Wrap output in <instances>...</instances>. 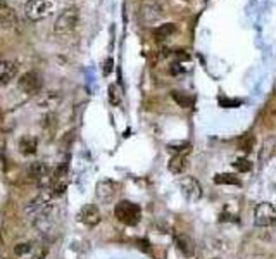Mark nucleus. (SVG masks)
I'll return each instance as SVG.
<instances>
[{"instance_id": "f257e3e1", "label": "nucleus", "mask_w": 276, "mask_h": 259, "mask_svg": "<svg viewBox=\"0 0 276 259\" xmlns=\"http://www.w3.org/2000/svg\"><path fill=\"white\" fill-rule=\"evenodd\" d=\"M114 216L123 225L135 226L138 225L140 218H142V211H140V206H137V204L130 201H119L114 207Z\"/></svg>"}, {"instance_id": "f03ea898", "label": "nucleus", "mask_w": 276, "mask_h": 259, "mask_svg": "<svg viewBox=\"0 0 276 259\" xmlns=\"http://www.w3.org/2000/svg\"><path fill=\"white\" fill-rule=\"evenodd\" d=\"M78 22H80L78 7H69L59 14L56 22H54V31H56L57 35H67L71 33V31H74Z\"/></svg>"}, {"instance_id": "7ed1b4c3", "label": "nucleus", "mask_w": 276, "mask_h": 259, "mask_svg": "<svg viewBox=\"0 0 276 259\" xmlns=\"http://www.w3.org/2000/svg\"><path fill=\"white\" fill-rule=\"evenodd\" d=\"M52 11V2L51 0H26L24 4V16L30 21L37 22L45 19Z\"/></svg>"}, {"instance_id": "20e7f679", "label": "nucleus", "mask_w": 276, "mask_h": 259, "mask_svg": "<svg viewBox=\"0 0 276 259\" xmlns=\"http://www.w3.org/2000/svg\"><path fill=\"white\" fill-rule=\"evenodd\" d=\"M254 223L257 228H271L276 225V209L273 207V204H257L254 209Z\"/></svg>"}, {"instance_id": "39448f33", "label": "nucleus", "mask_w": 276, "mask_h": 259, "mask_svg": "<svg viewBox=\"0 0 276 259\" xmlns=\"http://www.w3.org/2000/svg\"><path fill=\"white\" fill-rule=\"evenodd\" d=\"M17 86L22 93L26 95H37L42 88V80H40L38 73L35 71H26L24 75L17 80Z\"/></svg>"}, {"instance_id": "423d86ee", "label": "nucleus", "mask_w": 276, "mask_h": 259, "mask_svg": "<svg viewBox=\"0 0 276 259\" xmlns=\"http://www.w3.org/2000/svg\"><path fill=\"white\" fill-rule=\"evenodd\" d=\"M180 189H182L185 197L192 202L200 201L202 195H204L202 185L198 183V180H195L193 176H183V178L180 180Z\"/></svg>"}, {"instance_id": "0eeeda50", "label": "nucleus", "mask_w": 276, "mask_h": 259, "mask_svg": "<svg viewBox=\"0 0 276 259\" xmlns=\"http://www.w3.org/2000/svg\"><path fill=\"white\" fill-rule=\"evenodd\" d=\"M117 190H119V183L112 180H101L97 183V189H95V194H97V199L104 204H111L116 199Z\"/></svg>"}, {"instance_id": "6e6552de", "label": "nucleus", "mask_w": 276, "mask_h": 259, "mask_svg": "<svg viewBox=\"0 0 276 259\" xmlns=\"http://www.w3.org/2000/svg\"><path fill=\"white\" fill-rule=\"evenodd\" d=\"M76 218H78L80 223H83L85 226H90V228L97 226L102 221V215L95 204H85V206L80 209V213Z\"/></svg>"}, {"instance_id": "1a4fd4ad", "label": "nucleus", "mask_w": 276, "mask_h": 259, "mask_svg": "<svg viewBox=\"0 0 276 259\" xmlns=\"http://www.w3.org/2000/svg\"><path fill=\"white\" fill-rule=\"evenodd\" d=\"M48 207H51L48 199L45 197V195H38V197H35L33 201L24 207V213H26V216L31 218V220H37V218H40L48 211Z\"/></svg>"}, {"instance_id": "9d476101", "label": "nucleus", "mask_w": 276, "mask_h": 259, "mask_svg": "<svg viewBox=\"0 0 276 259\" xmlns=\"http://www.w3.org/2000/svg\"><path fill=\"white\" fill-rule=\"evenodd\" d=\"M19 66L16 61H0V85H7L17 76Z\"/></svg>"}, {"instance_id": "9b49d317", "label": "nucleus", "mask_w": 276, "mask_h": 259, "mask_svg": "<svg viewBox=\"0 0 276 259\" xmlns=\"http://www.w3.org/2000/svg\"><path fill=\"white\" fill-rule=\"evenodd\" d=\"M28 175L33 178L35 181H47V180H51V170H48L47 166L43 164L42 161H37V162H31V164L28 166Z\"/></svg>"}, {"instance_id": "f8f14e48", "label": "nucleus", "mask_w": 276, "mask_h": 259, "mask_svg": "<svg viewBox=\"0 0 276 259\" xmlns=\"http://www.w3.org/2000/svg\"><path fill=\"white\" fill-rule=\"evenodd\" d=\"M167 168H169V171L173 173V175H182V173L187 171V168H188V151L180 152V154H176L174 157H171Z\"/></svg>"}, {"instance_id": "ddd939ff", "label": "nucleus", "mask_w": 276, "mask_h": 259, "mask_svg": "<svg viewBox=\"0 0 276 259\" xmlns=\"http://www.w3.org/2000/svg\"><path fill=\"white\" fill-rule=\"evenodd\" d=\"M16 21H17L16 12L12 11L11 7L2 6V4H0V31H2V30H9V28H14Z\"/></svg>"}, {"instance_id": "4468645a", "label": "nucleus", "mask_w": 276, "mask_h": 259, "mask_svg": "<svg viewBox=\"0 0 276 259\" xmlns=\"http://www.w3.org/2000/svg\"><path fill=\"white\" fill-rule=\"evenodd\" d=\"M174 242H176V247H178V251L183 254V256H193V252H195V245H193V240L188 237V235H183V233H178L174 237Z\"/></svg>"}, {"instance_id": "2eb2a0df", "label": "nucleus", "mask_w": 276, "mask_h": 259, "mask_svg": "<svg viewBox=\"0 0 276 259\" xmlns=\"http://www.w3.org/2000/svg\"><path fill=\"white\" fill-rule=\"evenodd\" d=\"M59 102H61V95H59L57 92H47V93H43V95H40V97H38L40 107H45V109L57 107Z\"/></svg>"}, {"instance_id": "dca6fc26", "label": "nucleus", "mask_w": 276, "mask_h": 259, "mask_svg": "<svg viewBox=\"0 0 276 259\" xmlns=\"http://www.w3.org/2000/svg\"><path fill=\"white\" fill-rule=\"evenodd\" d=\"M214 183L216 185H233V187H240L242 185V181L237 175H233V173H218V175L214 176Z\"/></svg>"}, {"instance_id": "f3484780", "label": "nucleus", "mask_w": 276, "mask_h": 259, "mask_svg": "<svg viewBox=\"0 0 276 259\" xmlns=\"http://www.w3.org/2000/svg\"><path fill=\"white\" fill-rule=\"evenodd\" d=\"M38 149V140L35 137H22L19 140V151L24 154V156H31L35 154Z\"/></svg>"}, {"instance_id": "a211bd4d", "label": "nucleus", "mask_w": 276, "mask_h": 259, "mask_svg": "<svg viewBox=\"0 0 276 259\" xmlns=\"http://www.w3.org/2000/svg\"><path fill=\"white\" fill-rule=\"evenodd\" d=\"M174 33H176V25H173V22H166V25H161L159 28L154 30V36L157 40H166Z\"/></svg>"}, {"instance_id": "6ab92c4d", "label": "nucleus", "mask_w": 276, "mask_h": 259, "mask_svg": "<svg viewBox=\"0 0 276 259\" xmlns=\"http://www.w3.org/2000/svg\"><path fill=\"white\" fill-rule=\"evenodd\" d=\"M254 145H256V138H254V135H252V133L243 135V137L238 140V147L242 149V151H245V152L254 151Z\"/></svg>"}, {"instance_id": "aec40b11", "label": "nucleus", "mask_w": 276, "mask_h": 259, "mask_svg": "<svg viewBox=\"0 0 276 259\" xmlns=\"http://www.w3.org/2000/svg\"><path fill=\"white\" fill-rule=\"evenodd\" d=\"M171 97H173V101L183 109H188L190 106H192V99H188L187 95L182 93V92H171Z\"/></svg>"}, {"instance_id": "412c9836", "label": "nucleus", "mask_w": 276, "mask_h": 259, "mask_svg": "<svg viewBox=\"0 0 276 259\" xmlns=\"http://www.w3.org/2000/svg\"><path fill=\"white\" fill-rule=\"evenodd\" d=\"M233 168L240 173H248V171H252V162L245 157H240L233 162Z\"/></svg>"}, {"instance_id": "4be33fe9", "label": "nucleus", "mask_w": 276, "mask_h": 259, "mask_svg": "<svg viewBox=\"0 0 276 259\" xmlns=\"http://www.w3.org/2000/svg\"><path fill=\"white\" fill-rule=\"evenodd\" d=\"M107 97H109V102L112 106H119L121 104V95H119V90H117V85H109V90H107Z\"/></svg>"}, {"instance_id": "5701e85b", "label": "nucleus", "mask_w": 276, "mask_h": 259, "mask_svg": "<svg viewBox=\"0 0 276 259\" xmlns=\"http://www.w3.org/2000/svg\"><path fill=\"white\" fill-rule=\"evenodd\" d=\"M31 251V244L30 242H19L14 245V254L16 256H24Z\"/></svg>"}, {"instance_id": "b1692460", "label": "nucleus", "mask_w": 276, "mask_h": 259, "mask_svg": "<svg viewBox=\"0 0 276 259\" xmlns=\"http://www.w3.org/2000/svg\"><path fill=\"white\" fill-rule=\"evenodd\" d=\"M66 192V183H56L51 189V197H61Z\"/></svg>"}, {"instance_id": "393cba45", "label": "nucleus", "mask_w": 276, "mask_h": 259, "mask_svg": "<svg viewBox=\"0 0 276 259\" xmlns=\"http://www.w3.org/2000/svg\"><path fill=\"white\" fill-rule=\"evenodd\" d=\"M112 66H114V59H112V57H107V59H106V62H104V67H102L104 76H109V75H111Z\"/></svg>"}, {"instance_id": "a878e982", "label": "nucleus", "mask_w": 276, "mask_h": 259, "mask_svg": "<svg viewBox=\"0 0 276 259\" xmlns=\"http://www.w3.org/2000/svg\"><path fill=\"white\" fill-rule=\"evenodd\" d=\"M47 257V247H40L37 252L33 254V259H45Z\"/></svg>"}]
</instances>
